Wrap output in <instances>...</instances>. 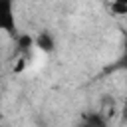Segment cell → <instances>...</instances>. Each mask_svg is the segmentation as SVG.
<instances>
[{"mask_svg":"<svg viewBox=\"0 0 127 127\" xmlns=\"http://www.w3.org/2000/svg\"><path fill=\"white\" fill-rule=\"evenodd\" d=\"M0 28L16 40L18 30H16V16H14V2L12 0H0Z\"/></svg>","mask_w":127,"mask_h":127,"instance_id":"1","label":"cell"},{"mask_svg":"<svg viewBox=\"0 0 127 127\" xmlns=\"http://www.w3.org/2000/svg\"><path fill=\"white\" fill-rule=\"evenodd\" d=\"M32 46H36V38L28 36V34H18V36H16V50H18L20 56H26V58H28Z\"/></svg>","mask_w":127,"mask_h":127,"instance_id":"2","label":"cell"},{"mask_svg":"<svg viewBox=\"0 0 127 127\" xmlns=\"http://www.w3.org/2000/svg\"><path fill=\"white\" fill-rule=\"evenodd\" d=\"M79 127H109V125H107L105 115H101L99 111H93V113L83 115V119H81Z\"/></svg>","mask_w":127,"mask_h":127,"instance_id":"3","label":"cell"},{"mask_svg":"<svg viewBox=\"0 0 127 127\" xmlns=\"http://www.w3.org/2000/svg\"><path fill=\"white\" fill-rule=\"evenodd\" d=\"M36 48H40L42 52H54V48H56V40H54V36L50 34V32H40L38 36H36Z\"/></svg>","mask_w":127,"mask_h":127,"instance_id":"4","label":"cell"},{"mask_svg":"<svg viewBox=\"0 0 127 127\" xmlns=\"http://www.w3.org/2000/svg\"><path fill=\"white\" fill-rule=\"evenodd\" d=\"M111 12L119 16H127V0H111Z\"/></svg>","mask_w":127,"mask_h":127,"instance_id":"5","label":"cell"},{"mask_svg":"<svg viewBox=\"0 0 127 127\" xmlns=\"http://www.w3.org/2000/svg\"><path fill=\"white\" fill-rule=\"evenodd\" d=\"M111 69H127V36H125V42H123V54H121V58L115 62V65Z\"/></svg>","mask_w":127,"mask_h":127,"instance_id":"6","label":"cell"}]
</instances>
